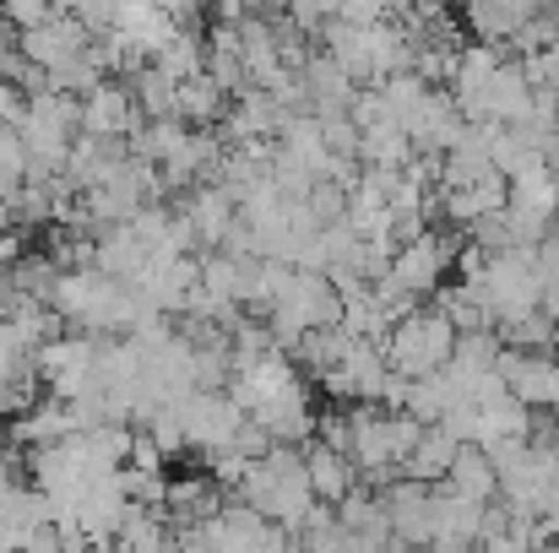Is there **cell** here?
Instances as JSON below:
<instances>
[{
    "instance_id": "obj_5",
    "label": "cell",
    "mask_w": 559,
    "mask_h": 553,
    "mask_svg": "<svg viewBox=\"0 0 559 553\" xmlns=\"http://www.w3.org/2000/svg\"><path fill=\"white\" fill-rule=\"evenodd\" d=\"M180 418H186V445L206 456V450L234 445V429L245 423V407L228 396V385L223 390H190L180 401Z\"/></svg>"
},
{
    "instance_id": "obj_6",
    "label": "cell",
    "mask_w": 559,
    "mask_h": 553,
    "mask_svg": "<svg viewBox=\"0 0 559 553\" xmlns=\"http://www.w3.org/2000/svg\"><path fill=\"white\" fill-rule=\"evenodd\" d=\"M456 261V244L445 239V233H435V228H424L418 239H407V244H396V255H391V277L407 288V293H418V299H429L440 282H445V266Z\"/></svg>"
},
{
    "instance_id": "obj_35",
    "label": "cell",
    "mask_w": 559,
    "mask_h": 553,
    "mask_svg": "<svg viewBox=\"0 0 559 553\" xmlns=\"http://www.w3.org/2000/svg\"><path fill=\"white\" fill-rule=\"evenodd\" d=\"M555 549H559V527H555Z\"/></svg>"
},
{
    "instance_id": "obj_26",
    "label": "cell",
    "mask_w": 559,
    "mask_h": 553,
    "mask_svg": "<svg viewBox=\"0 0 559 553\" xmlns=\"http://www.w3.org/2000/svg\"><path fill=\"white\" fill-rule=\"evenodd\" d=\"M27 184V142L16 125H0V190H22Z\"/></svg>"
},
{
    "instance_id": "obj_34",
    "label": "cell",
    "mask_w": 559,
    "mask_h": 553,
    "mask_svg": "<svg viewBox=\"0 0 559 553\" xmlns=\"http://www.w3.org/2000/svg\"><path fill=\"white\" fill-rule=\"evenodd\" d=\"M549 233H555V239H559V212H555V228H549Z\"/></svg>"
},
{
    "instance_id": "obj_25",
    "label": "cell",
    "mask_w": 559,
    "mask_h": 553,
    "mask_svg": "<svg viewBox=\"0 0 559 553\" xmlns=\"http://www.w3.org/2000/svg\"><path fill=\"white\" fill-rule=\"evenodd\" d=\"M104 76H109V71H104V65H98V60H93V55L82 49L76 60H66V65H55V71H49V87H60V93H76V98H87V93H93V87H98Z\"/></svg>"
},
{
    "instance_id": "obj_1",
    "label": "cell",
    "mask_w": 559,
    "mask_h": 553,
    "mask_svg": "<svg viewBox=\"0 0 559 553\" xmlns=\"http://www.w3.org/2000/svg\"><path fill=\"white\" fill-rule=\"evenodd\" d=\"M239 500H250L261 516H272V521H283L294 538H299V527H305V516L316 510V483H310V467H305V445H272L266 456H255L250 461V472H245V483H239Z\"/></svg>"
},
{
    "instance_id": "obj_10",
    "label": "cell",
    "mask_w": 559,
    "mask_h": 553,
    "mask_svg": "<svg viewBox=\"0 0 559 553\" xmlns=\"http://www.w3.org/2000/svg\"><path fill=\"white\" fill-rule=\"evenodd\" d=\"M462 131H467V115H462L456 93H435V87L407 120V136H413L418 153H451L462 142Z\"/></svg>"
},
{
    "instance_id": "obj_17",
    "label": "cell",
    "mask_w": 559,
    "mask_h": 553,
    "mask_svg": "<svg viewBox=\"0 0 559 553\" xmlns=\"http://www.w3.org/2000/svg\"><path fill=\"white\" fill-rule=\"evenodd\" d=\"M456 450H462V440H456V434H451L445 423H429V429L418 434L413 456L402 461V472H407V478H424V483H440V478L451 472Z\"/></svg>"
},
{
    "instance_id": "obj_31",
    "label": "cell",
    "mask_w": 559,
    "mask_h": 553,
    "mask_svg": "<svg viewBox=\"0 0 559 553\" xmlns=\"http://www.w3.org/2000/svg\"><path fill=\"white\" fill-rule=\"evenodd\" d=\"M66 11H76L93 33H104V27H115V16H120V0H66Z\"/></svg>"
},
{
    "instance_id": "obj_27",
    "label": "cell",
    "mask_w": 559,
    "mask_h": 553,
    "mask_svg": "<svg viewBox=\"0 0 559 553\" xmlns=\"http://www.w3.org/2000/svg\"><path fill=\"white\" fill-rule=\"evenodd\" d=\"M316 440H326V445H337V450L354 456V412H343V407L316 412Z\"/></svg>"
},
{
    "instance_id": "obj_29",
    "label": "cell",
    "mask_w": 559,
    "mask_h": 553,
    "mask_svg": "<svg viewBox=\"0 0 559 553\" xmlns=\"http://www.w3.org/2000/svg\"><path fill=\"white\" fill-rule=\"evenodd\" d=\"M272 445H277V440H272V429H266V423H261V418H250V412H245V423H239V429H234V450H239V456H250V461H255V456H266V450H272Z\"/></svg>"
},
{
    "instance_id": "obj_3",
    "label": "cell",
    "mask_w": 559,
    "mask_h": 553,
    "mask_svg": "<svg viewBox=\"0 0 559 553\" xmlns=\"http://www.w3.org/2000/svg\"><path fill=\"white\" fill-rule=\"evenodd\" d=\"M451 353H456V321L440 310V304H418V310H407L391 332H385V359L391 369H402V374H435L440 364H451Z\"/></svg>"
},
{
    "instance_id": "obj_11",
    "label": "cell",
    "mask_w": 559,
    "mask_h": 553,
    "mask_svg": "<svg viewBox=\"0 0 559 553\" xmlns=\"http://www.w3.org/2000/svg\"><path fill=\"white\" fill-rule=\"evenodd\" d=\"M305 467H310V483H316V494L321 500H348L359 483H365V472H359V461L348 456V450H337V445H326V440H305Z\"/></svg>"
},
{
    "instance_id": "obj_4",
    "label": "cell",
    "mask_w": 559,
    "mask_h": 553,
    "mask_svg": "<svg viewBox=\"0 0 559 553\" xmlns=\"http://www.w3.org/2000/svg\"><path fill=\"white\" fill-rule=\"evenodd\" d=\"M266 321H272L277 342L294 348L310 326H343V293L332 288L326 272H305V266H299L294 282H288V293L266 310Z\"/></svg>"
},
{
    "instance_id": "obj_12",
    "label": "cell",
    "mask_w": 559,
    "mask_h": 553,
    "mask_svg": "<svg viewBox=\"0 0 559 553\" xmlns=\"http://www.w3.org/2000/svg\"><path fill=\"white\" fill-rule=\"evenodd\" d=\"M147 266H153V250L142 244V233H136L131 223H109V228H98V272L126 277V282H142Z\"/></svg>"
},
{
    "instance_id": "obj_13",
    "label": "cell",
    "mask_w": 559,
    "mask_h": 553,
    "mask_svg": "<svg viewBox=\"0 0 559 553\" xmlns=\"http://www.w3.org/2000/svg\"><path fill=\"white\" fill-rule=\"evenodd\" d=\"M76 434V418H71V401L49 396V401H33L27 412L11 418V440L27 450V445H55V440H71Z\"/></svg>"
},
{
    "instance_id": "obj_7",
    "label": "cell",
    "mask_w": 559,
    "mask_h": 553,
    "mask_svg": "<svg viewBox=\"0 0 559 553\" xmlns=\"http://www.w3.org/2000/svg\"><path fill=\"white\" fill-rule=\"evenodd\" d=\"M180 206H186V217H190V228H195V239H201V250H223L228 228L239 223V195H234L223 180L190 184Z\"/></svg>"
},
{
    "instance_id": "obj_23",
    "label": "cell",
    "mask_w": 559,
    "mask_h": 553,
    "mask_svg": "<svg viewBox=\"0 0 559 553\" xmlns=\"http://www.w3.org/2000/svg\"><path fill=\"white\" fill-rule=\"evenodd\" d=\"M153 65H164L175 82H186V76H201L206 71V38L195 33V27H180L158 55H153Z\"/></svg>"
},
{
    "instance_id": "obj_28",
    "label": "cell",
    "mask_w": 559,
    "mask_h": 553,
    "mask_svg": "<svg viewBox=\"0 0 559 553\" xmlns=\"http://www.w3.org/2000/svg\"><path fill=\"white\" fill-rule=\"evenodd\" d=\"M55 11H66L60 0H0V16L11 22V27H38V22H49Z\"/></svg>"
},
{
    "instance_id": "obj_36",
    "label": "cell",
    "mask_w": 559,
    "mask_h": 553,
    "mask_svg": "<svg viewBox=\"0 0 559 553\" xmlns=\"http://www.w3.org/2000/svg\"><path fill=\"white\" fill-rule=\"evenodd\" d=\"M60 5H66V0H60Z\"/></svg>"
},
{
    "instance_id": "obj_21",
    "label": "cell",
    "mask_w": 559,
    "mask_h": 553,
    "mask_svg": "<svg viewBox=\"0 0 559 553\" xmlns=\"http://www.w3.org/2000/svg\"><path fill=\"white\" fill-rule=\"evenodd\" d=\"M495 332H500V342H506V348H527V353H544V348H555L559 342V321L544 310V304H538V310H527V315L500 321Z\"/></svg>"
},
{
    "instance_id": "obj_15",
    "label": "cell",
    "mask_w": 559,
    "mask_h": 553,
    "mask_svg": "<svg viewBox=\"0 0 559 553\" xmlns=\"http://www.w3.org/2000/svg\"><path fill=\"white\" fill-rule=\"evenodd\" d=\"M305 82H310V93H316V115H321V109H348L354 93H359V82L343 71V60H337L326 44L310 49V60H305Z\"/></svg>"
},
{
    "instance_id": "obj_33",
    "label": "cell",
    "mask_w": 559,
    "mask_h": 553,
    "mask_svg": "<svg viewBox=\"0 0 559 553\" xmlns=\"http://www.w3.org/2000/svg\"><path fill=\"white\" fill-rule=\"evenodd\" d=\"M16 250H22L16 228H0V266H11V261H16Z\"/></svg>"
},
{
    "instance_id": "obj_2",
    "label": "cell",
    "mask_w": 559,
    "mask_h": 553,
    "mask_svg": "<svg viewBox=\"0 0 559 553\" xmlns=\"http://www.w3.org/2000/svg\"><path fill=\"white\" fill-rule=\"evenodd\" d=\"M467 288L489 304L495 326L511 315H527L544 304V272H538V244H516V250H495L489 266L478 277H467Z\"/></svg>"
},
{
    "instance_id": "obj_9",
    "label": "cell",
    "mask_w": 559,
    "mask_h": 553,
    "mask_svg": "<svg viewBox=\"0 0 559 553\" xmlns=\"http://www.w3.org/2000/svg\"><path fill=\"white\" fill-rule=\"evenodd\" d=\"M142 120H147V115H142L131 82H109V76H104V82L82 98V131H93V136H131Z\"/></svg>"
},
{
    "instance_id": "obj_32",
    "label": "cell",
    "mask_w": 559,
    "mask_h": 553,
    "mask_svg": "<svg viewBox=\"0 0 559 553\" xmlns=\"http://www.w3.org/2000/svg\"><path fill=\"white\" fill-rule=\"evenodd\" d=\"M27 120V87H16L11 76H0V125H16L22 131Z\"/></svg>"
},
{
    "instance_id": "obj_18",
    "label": "cell",
    "mask_w": 559,
    "mask_h": 553,
    "mask_svg": "<svg viewBox=\"0 0 559 553\" xmlns=\"http://www.w3.org/2000/svg\"><path fill=\"white\" fill-rule=\"evenodd\" d=\"M348 342H354V332H348V326H310V332H305L288 353L299 359V369H305V374H321V369L343 364Z\"/></svg>"
},
{
    "instance_id": "obj_24",
    "label": "cell",
    "mask_w": 559,
    "mask_h": 553,
    "mask_svg": "<svg viewBox=\"0 0 559 553\" xmlns=\"http://www.w3.org/2000/svg\"><path fill=\"white\" fill-rule=\"evenodd\" d=\"M380 93H385L391 115H396V120L407 125V120H413V109H418V104L429 98V82H424V76H418V71L407 65V71H391V76L380 82Z\"/></svg>"
},
{
    "instance_id": "obj_20",
    "label": "cell",
    "mask_w": 559,
    "mask_h": 553,
    "mask_svg": "<svg viewBox=\"0 0 559 553\" xmlns=\"http://www.w3.org/2000/svg\"><path fill=\"white\" fill-rule=\"evenodd\" d=\"M413 153H418V147H413L407 125H396V120L370 125V131H365V142H359V164H370V169H402Z\"/></svg>"
},
{
    "instance_id": "obj_14",
    "label": "cell",
    "mask_w": 559,
    "mask_h": 553,
    "mask_svg": "<svg viewBox=\"0 0 559 553\" xmlns=\"http://www.w3.org/2000/svg\"><path fill=\"white\" fill-rule=\"evenodd\" d=\"M533 11H544V5H538V0H462L467 27H473L478 38H489V44H511V33H516Z\"/></svg>"
},
{
    "instance_id": "obj_19",
    "label": "cell",
    "mask_w": 559,
    "mask_h": 553,
    "mask_svg": "<svg viewBox=\"0 0 559 553\" xmlns=\"http://www.w3.org/2000/svg\"><path fill=\"white\" fill-rule=\"evenodd\" d=\"M131 93H136V104H142V115L147 120H164V115H180V82L164 71V65H142V71H131Z\"/></svg>"
},
{
    "instance_id": "obj_30",
    "label": "cell",
    "mask_w": 559,
    "mask_h": 553,
    "mask_svg": "<svg viewBox=\"0 0 559 553\" xmlns=\"http://www.w3.org/2000/svg\"><path fill=\"white\" fill-rule=\"evenodd\" d=\"M522 65H527V82H533V87H559V44L522 55Z\"/></svg>"
},
{
    "instance_id": "obj_8",
    "label": "cell",
    "mask_w": 559,
    "mask_h": 553,
    "mask_svg": "<svg viewBox=\"0 0 559 553\" xmlns=\"http://www.w3.org/2000/svg\"><path fill=\"white\" fill-rule=\"evenodd\" d=\"M93 44V27L76 16V11H55L49 22H38V27H22V55L27 60H38V65H66V60H76L82 49Z\"/></svg>"
},
{
    "instance_id": "obj_16",
    "label": "cell",
    "mask_w": 559,
    "mask_h": 553,
    "mask_svg": "<svg viewBox=\"0 0 559 553\" xmlns=\"http://www.w3.org/2000/svg\"><path fill=\"white\" fill-rule=\"evenodd\" d=\"M445 483L456 489V494H467V500H478V505H489V500H500V467H495V456L484 450V445H462L456 450V461H451V472H445Z\"/></svg>"
},
{
    "instance_id": "obj_22",
    "label": "cell",
    "mask_w": 559,
    "mask_h": 553,
    "mask_svg": "<svg viewBox=\"0 0 559 553\" xmlns=\"http://www.w3.org/2000/svg\"><path fill=\"white\" fill-rule=\"evenodd\" d=\"M223 109H228V93H223L206 71L180 82V120H190V125H217Z\"/></svg>"
}]
</instances>
